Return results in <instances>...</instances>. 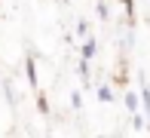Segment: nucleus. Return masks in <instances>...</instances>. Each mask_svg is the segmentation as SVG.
<instances>
[{"instance_id": "0eeeda50", "label": "nucleus", "mask_w": 150, "mask_h": 138, "mask_svg": "<svg viewBox=\"0 0 150 138\" xmlns=\"http://www.w3.org/2000/svg\"><path fill=\"white\" fill-rule=\"evenodd\" d=\"M122 3H126V9L132 12V6H135V0H122Z\"/></svg>"}, {"instance_id": "f03ea898", "label": "nucleus", "mask_w": 150, "mask_h": 138, "mask_svg": "<svg viewBox=\"0 0 150 138\" xmlns=\"http://www.w3.org/2000/svg\"><path fill=\"white\" fill-rule=\"evenodd\" d=\"M126 107L132 110V114H138V95L135 92H126Z\"/></svg>"}, {"instance_id": "7ed1b4c3", "label": "nucleus", "mask_w": 150, "mask_h": 138, "mask_svg": "<svg viewBox=\"0 0 150 138\" xmlns=\"http://www.w3.org/2000/svg\"><path fill=\"white\" fill-rule=\"evenodd\" d=\"M95 49H98V46H95V40L89 37V40H86V46H83V58H86V61H89V58H92V55H95Z\"/></svg>"}, {"instance_id": "f257e3e1", "label": "nucleus", "mask_w": 150, "mask_h": 138, "mask_svg": "<svg viewBox=\"0 0 150 138\" xmlns=\"http://www.w3.org/2000/svg\"><path fill=\"white\" fill-rule=\"evenodd\" d=\"M25 71H28V83L34 89H37V65H34V58H28L25 61Z\"/></svg>"}, {"instance_id": "423d86ee", "label": "nucleus", "mask_w": 150, "mask_h": 138, "mask_svg": "<svg viewBox=\"0 0 150 138\" xmlns=\"http://www.w3.org/2000/svg\"><path fill=\"white\" fill-rule=\"evenodd\" d=\"M71 105H74V107H80V105H83V98H80V92H74V95H71Z\"/></svg>"}, {"instance_id": "39448f33", "label": "nucleus", "mask_w": 150, "mask_h": 138, "mask_svg": "<svg viewBox=\"0 0 150 138\" xmlns=\"http://www.w3.org/2000/svg\"><path fill=\"white\" fill-rule=\"evenodd\" d=\"M141 98H144V110H147V117H150V89L144 86V92H141Z\"/></svg>"}, {"instance_id": "20e7f679", "label": "nucleus", "mask_w": 150, "mask_h": 138, "mask_svg": "<svg viewBox=\"0 0 150 138\" xmlns=\"http://www.w3.org/2000/svg\"><path fill=\"white\" fill-rule=\"evenodd\" d=\"M98 98H101V101H110V98H113V92H110L107 86H101V89H98Z\"/></svg>"}]
</instances>
